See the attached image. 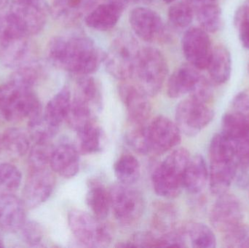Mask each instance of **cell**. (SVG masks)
Instances as JSON below:
<instances>
[{
    "label": "cell",
    "instance_id": "cell-20",
    "mask_svg": "<svg viewBox=\"0 0 249 248\" xmlns=\"http://www.w3.org/2000/svg\"><path fill=\"white\" fill-rule=\"evenodd\" d=\"M99 0H51V13L61 21L71 23L87 16Z\"/></svg>",
    "mask_w": 249,
    "mask_h": 248
},
{
    "label": "cell",
    "instance_id": "cell-3",
    "mask_svg": "<svg viewBox=\"0 0 249 248\" xmlns=\"http://www.w3.org/2000/svg\"><path fill=\"white\" fill-rule=\"evenodd\" d=\"M191 158L190 151L184 148L175 149L153 170L152 186L161 198H177L184 189V171Z\"/></svg>",
    "mask_w": 249,
    "mask_h": 248
},
{
    "label": "cell",
    "instance_id": "cell-37",
    "mask_svg": "<svg viewBox=\"0 0 249 248\" xmlns=\"http://www.w3.org/2000/svg\"><path fill=\"white\" fill-rule=\"evenodd\" d=\"M194 13V10L187 1H178L169 7L168 17L175 27L184 29L191 24Z\"/></svg>",
    "mask_w": 249,
    "mask_h": 248
},
{
    "label": "cell",
    "instance_id": "cell-9",
    "mask_svg": "<svg viewBox=\"0 0 249 248\" xmlns=\"http://www.w3.org/2000/svg\"><path fill=\"white\" fill-rule=\"evenodd\" d=\"M146 137L149 153L160 155L171 151L179 144L181 132L176 122L160 115L146 125Z\"/></svg>",
    "mask_w": 249,
    "mask_h": 248
},
{
    "label": "cell",
    "instance_id": "cell-52",
    "mask_svg": "<svg viewBox=\"0 0 249 248\" xmlns=\"http://www.w3.org/2000/svg\"><path fill=\"white\" fill-rule=\"evenodd\" d=\"M248 71H249V64H248Z\"/></svg>",
    "mask_w": 249,
    "mask_h": 248
},
{
    "label": "cell",
    "instance_id": "cell-10",
    "mask_svg": "<svg viewBox=\"0 0 249 248\" xmlns=\"http://www.w3.org/2000/svg\"><path fill=\"white\" fill-rule=\"evenodd\" d=\"M244 207L235 195L226 193L218 196L209 214V221L222 234L244 223Z\"/></svg>",
    "mask_w": 249,
    "mask_h": 248
},
{
    "label": "cell",
    "instance_id": "cell-23",
    "mask_svg": "<svg viewBox=\"0 0 249 248\" xmlns=\"http://www.w3.org/2000/svg\"><path fill=\"white\" fill-rule=\"evenodd\" d=\"M71 99V91L69 87H64L48 102L43 118L53 129L58 131L62 122L67 120Z\"/></svg>",
    "mask_w": 249,
    "mask_h": 248
},
{
    "label": "cell",
    "instance_id": "cell-44",
    "mask_svg": "<svg viewBox=\"0 0 249 248\" xmlns=\"http://www.w3.org/2000/svg\"><path fill=\"white\" fill-rule=\"evenodd\" d=\"M234 144L238 165L249 171V138Z\"/></svg>",
    "mask_w": 249,
    "mask_h": 248
},
{
    "label": "cell",
    "instance_id": "cell-16",
    "mask_svg": "<svg viewBox=\"0 0 249 248\" xmlns=\"http://www.w3.org/2000/svg\"><path fill=\"white\" fill-rule=\"evenodd\" d=\"M26 205L23 199L12 195H0V229L8 232L20 230L26 222Z\"/></svg>",
    "mask_w": 249,
    "mask_h": 248
},
{
    "label": "cell",
    "instance_id": "cell-7",
    "mask_svg": "<svg viewBox=\"0 0 249 248\" xmlns=\"http://www.w3.org/2000/svg\"><path fill=\"white\" fill-rule=\"evenodd\" d=\"M111 208L119 224L132 227L139 222L144 211V200L142 194L130 185L118 183L109 190Z\"/></svg>",
    "mask_w": 249,
    "mask_h": 248
},
{
    "label": "cell",
    "instance_id": "cell-21",
    "mask_svg": "<svg viewBox=\"0 0 249 248\" xmlns=\"http://www.w3.org/2000/svg\"><path fill=\"white\" fill-rule=\"evenodd\" d=\"M30 51L29 36L0 42V63L7 68H19L27 64Z\"/></svg>",
    "mask_w": 249,
    "mask_h": 248
},
{
    "label": "cell",
    "instance_id": "cell-2",
    "mask_svg": "<svg viewBox=\"0 0 249 248\" xmlns=\"http://www.w3.org/2000/svg\"><path fill=\"white\" fill-rule=\"evenodd\" d=\"M0 115L9 122L42 116L40 102L31 88L10 80L0 86Z\"/></svg>",
    "mask_w": 249,
    "mask_h": 248
},
{
    "label": "cell",
    "instance_id": "cell-36",
    "mask_svg": "<svg viewBox=\"0 0 249 248\" xmlns=\"http://www.w3.org/2000/svg\"><path fill=\"white\" fill-rule=\"evenodd\" d=\"M54 147L51 141H36L29 152L30 170L48 167Z\"/></svg>",
    "mask_w": 249,
    "mask_h": 248
},
{
    "label": "cell",
    "instance_id": "cell-24",
    "mask_svg": "<svg viewBox=\"0 0 249 248\" xmlns=\"http://www.w3.org/2000/svg\"><path fill=\"white\" fill-rule=\"evenodd\" d=\"M209 170L200 154L191 157L184 174V189L193 195L200 193L209 182Z\"/></svg>",
    "mask_w": 249,
    "mask_h": 248
},
{
    "label": "cell",
    "instance_id": "cell-22",
    "mask_svg": "<svg viewBox=\"0 0 249 248\" xmlns=\"http://www.w3.org/2000/svg\"><path fill=\"white\" fill-rule=\"evenodd\" d=\"M124 10L109 1L95 7L85 17L86 25L95 30L108 31L115 27Z\"/></svg>",
    "mask_w": 249,
    "mask_h": 248
},
{
    "label": "cell",
    "instance_id": "cell-30",
    "mask_svg": "<svg viewBox=\"0 0 249 248\" xmlns=\"http://www.w3.org/2000/svg\"><path fill=\"white\" fill-rule=\"evenodd\" d=\"M187 241L192 247L196 248H213L216 247V240L214 233L210 227L200 222H189L182 226Z\"/></svg>",
    "mask_w": 249,
    "mask_h": 248
},
{
    "label": "cell",
    "instance_id": "cell-15",
    "mask_svg": "<svg viewBox=\"0 0 249 248\" xmlns=\"http://www.w3.org/2000/svg\"><path fill=\"white\" fill-rule=\"evenodd\" d=\"M9 12L29 36L39 33L46 23V13L42 1H12Z\"/></svg>",
    "mask_w": 249,
    "mask_h": 248
},
{
    "label": "cell",
    "instance_id": "cell-11",
    "mask_svg": "<svg viewBox=\"0 0 249 248\" xmlns=\"http://www.w3.org/2000/svg\"><path fill=\"white\" fill-rule=\"evenodd\" d=\"M55 183V176L48 167L30 170L23 191L26 208H37L46 202L53 192Z\"/></svg>",
    "mask_w": 249,
    "mask_h": 248
},
{
    "label": "cell",
    "instance_id": "cell-39",
    "mask_svg": "<svg viewBox=\"0 0 249 248\" xmlns=\"http://www.w3.org/2000/svg\"><path fill=\"white\" fill-rule=\"evenodd\" d=\"M234 25L243 47L249 50V0H246L235 11Z\"/></svg>",
    "mask_w": 249,
    "mask_h": 248
},
{
    "label": "cell",
    "instance_id": "cell-38",
    "mask_svg": "<svg viewBox=\"0 0 249 248\" xmlns=\"http://www.w3.org/2000/svg\"><path fill=\"white\" fill-rule=\"evenodd\" d=\"M21 181V173L17 167L9 163L0 165V190L2 194L17 190Z\"/></svg>",
    "mask_w": 249,
    "mask_h": 248
},
{
    "label": "cell",
    "instance_id": "cell-41",
    "mask_svg": "<svg viewBox=\"0 0 249 248\" xmlns=\"http://www.w3.org/2000/svg\"><path fill=\"white\" fill-rule=\"evenodd\" d=\"M224 246L230 248H249V226L241 225L224 233Z\"/></svg>",
    "mask_w": 249,
    "mask_h": 248
},
{
    "label": "cell",
    "instance_id": "cell-18",
    "mask_svg": "<svg viewBox=\"0 0 249 248\" xmlns=\"http://www.w3.org/2000/svg\"><path fill=\"white\" fill-rule=\"evenodd\" d=\"M50 166L54 173L65 179H71L80 170V156L72 144L62 143L54 147L50 160Z\"/></svg>",
    "mask_w": 249,
    "mask_h": 248
},
{
    "label": "cell",
    "instance_id": "cell-33",
    "mask_svg": "<svg viewBox=\"0 0 249 248\" xmlns=\"http://www.w3.org/2000/svg\"><path fill=\"white\" fill-rule=\"evenodd\" d=\"M4 149L14 157H22L28 152L30 147L28 134L20 128H9L1 138Z\"/></svg>",
    "mask_w": 249,
    "mask_h": 248
},
{
    "label": "cell",
    "instance_id": "cell-51",
    "mask_svg": "<svg viewBox=\"0 0 249 248\" xmlns=\"http://www.w3.org/2000/svg\"><path fill=\"white\" fill-rule=\"evenodd\" d=\"M4 248V243H3L2 240L0 239V248Z\"/></svg>",
    "mask_w": 249,
    "mask_h": 248
},
{
    "label": "cell",
    "instance_id": "cell-1",
    "mask_svg": "<svg viewBox=\"0 0 249 248\" xmlns=\"http://www.w3.org/2000/svg\"><path fill=\"white\" fill-rule=\"evenodd\" d=\"M47 54L53 65L79 76L95 72L105 56L93 41L82 35L53 38Z\"/></svg>",
    "mask_w": 249,
    "mask_h": 248
},
{
    "label": "cell",
    "instance_id": "cell-35",
    "mask_svg": "<svg viewBox=\"0 0 249 248\" xmlns=\"http://www.w3.org/2000/svg\"><path fill=\"white\" fill-rule=\"evenodd\" d=\"M200 28L206 32L215 33L219 31L222 25V10L219 3L202 6L194 10Z\"/></svg>",
    "mask_w": 249,
    "mask_h": 248
},
{
    "label": "cell",
    "instance_id": "cell-49",
    "mask_svg": "<svg viewBox=\"0 0 249 248\" xmlns=\"http://www.w3.org/2000/svg\"><path fill=\"white\" fill-rule=\"evenodd\" d=\"M12 1H42V0H12Z\"/></svg>",
    "mask_w": 249,
    "mask_h": 248
},
{
    "label": "cell",
    "instance_id": "cell-13",
    "mask_svg": "<svg viewBox=\"0 0 249 248\" xmlns=\"http://www.w3.org/2000/svg\"><path fill=\"white\" fill-rule=\"evenodd\" d=\"M182 50L189 64L198 70L206 69L213 50L208 32L202 28H190L183 36Z\"/></svg>",
    "mask_w": 249,
    "mask_h": 248
},
{
    "label": "cell",
    "instance_id": "cell-27",
    "mask_svg": "<svg viewBox=\"0 0 249 248\" xmlns=\"http://www.w3.org/2000/svg\"><path fill=\"white\" fill-rule=\"evenodd\" d=\"M177 212L175 207L169 203L157 202L153 207L152 225V232L162 235L177 228Z\"/></svg>",
    "mask_w": 249,
    "mask_h": 248
},
{
    "label": "cell",
    "instance_id": "cell-32",
    "mask_svg": "<svg viewBox=\"0 0 249 248\" xmlns=\"http://www.w3.org/2000/svg\"><path fill=\"white\" fill-rule=\"evenodd\" d=\"M114 172L119 183L133 184L140 178V163L132 154H124L114 165Z\"/></svg>",
    "mask_w": 249,
    "mask_h": 248
},
{
    "label": "cell",
    "instance_id": "cell-17",
    "mask_svg": "<svg viewBox=\"0 0 249 248\" xmlns=\"http://www.w3.org/2000/svg\"><path fill=\"white\" fill-rule=\"evenodd\" d=\"M209 161L210 190L213 195L219 196L228 192L232 182L235 180L238 167V160L216 159L209 160Z\"/></svg>",
    "mask_w": 249,
    "mask_h": 248
},
{
    "label": "cell",
    "instance_id": "cell-25",
    "mask_svg": "<svg viewBox=\"0 0 249 248\" xmlns=\"http://www.w3.org/2000/svg\"><path fill=\"white\" fill-rule=\"evenodd\" d=\"M206 69L213 84L221 85L228 83L232 73V58L228 48L222 45L213 48Z\"/></svg>",
    "mask_w": 249,
    "mask_h": 248
},
{
    "label": "cell",
    "instance_id": "cell-42",
    "mask_svg": "<svg viewBox=\"0 0 249 248\" xmlns=\"http://www.w3.org/2000/svg\"><path fill=\"white\" fill-rule=\"evenodd\" d=\"M20 232L23 241L33 247L39 246L43 240V228L35 221H26L20 229Z\"/></svg>",
    "mask_w": 249,
    "mask_h": 248
},
{
    "label": "cell",
    "instance_id": "cell-8",
    "mask_svg": "<svg viewBox=\"0 0 249 248\" xmlns=\"http://www.w3.org/2000/svg\"><path fill=\"white\" fill-rule=\"evenodd\" d=\"M214 116L212 103L189 96L177 106L176 123L182 133L187 136H195L212 122Z\"/></svg>",
    "mask_w": 249,
    "mask_h": 248
},
{
    "label": "cell",
    "instance_id": "cell-40",
    "mask_svg": "<svg viewBox=\"0 0 249 248\" xmlns=\"http://www.w3.org/2000/svg\"><path fill=\"white\" fill-rule=\"evenodd\" d=\"M127 144L136 152L142 154H149V145L146 137V125L133 126L126 133Z\"/></svg>",
    "mask_w": 249,
    "mask_h": 248
},
{
    "label": "cell",
    "instance_id": "cell-6",
    "mask_svg": "<svg viewBox=\"0 0 249 248\" xmlns=\"http://www.w3.org/2000/svg\"><path fill=\"white\" fill-rule=\"evenodd\" d=\"M139 50L133 36L127 33L118 35L112 41L104 59L107 71L117 80H128L134 74Z\"/></svg>",
    "mask_w": 249,
    "mask_h": 248
},
{
    "label": "cell",
    "instance_id": "cell-19",
    "mask_svg": "<svg viewBox=\"0 0 249 248\" xmlns=\"http://www.w3.org/2000/svg\"><path fill=\"white\" fill-rule=\"evenodd\" d=\"M200 70L191 64H184L177 68L169 77L167 93L171 99H178L190 92L201 78Z\"/></svg>",
    "mask_w": 249,
    "mask_h": 248
},
{
    "label": "cell",
    "instance_id": "cell-47",
    "mask_svg": "<svg viewBox=\"0 0 249 248\" xmlns=\"http://www.w3.org/2000/svg\"><path fill=\"white\" fill-rule=\"evenodd\" d=\"M10 0H0V10H3L4 7H7Z\"/></svg>",
    "mask_w": 249,
    "mask_h": 248
},
{
    "label": "cell",
    "instance_id": "cell-45",
    "mask_svg": "<svg viewBox=\"0 0 249 248\" xmlns=\"http://www.w3.org/2000/svg\"><path fill=\"white\" fill-rule=\"evenodd\" d=\"M249 170L243 168L238 165L235 179L236 180L237 184L240 187L245 189L249 186Z\"/></svg>",
    "mask_w": 249,
    "mask_h": 248
},
{
    "label": "cell",
    "instance_id": "cell-48",
    "mask_svg": "<svg viewBox=\"0 0 249 248\" xmlns=\"http://www.w3.org/2000/svg\"><path fill=\"white\" fill-rule=\"evenodd\" d=\"M129 2L139 3V2H148L152 0H128Z\"/></svg>",
    "mask_w": 249,
    "mask_h": 248
},
{
    "label": "cell",
    "instance_id": "cell-43",
    "mask_svg": "<svg viewBox=\"0 0 249 248\" xmlns=\"http://www.w3.org/2000/svg\"><path fill=\"white\" fill-rule=\"evenodd\" d=\"M231 110L249 118V89L236 95L231 103Z\"/></svg>",
    "mask_w": 249,
    "mask_h": 248
},
{
    "label": "cell",
    "instance_id": "cell-28",
    "mask_svg": "<svg viewBox=\"0 0 249 248\" xmlns=\"http://www.w3.org/2000/svg\"><path fill=\"white\" fill-rule=\"evenodd\" d=\"M222 133L235 143L249 138V118L234 111H228L222 117Z\"/></svg>",
    "mask_w": 249,
    "mask_h": 248
},
{
    "label": "cell",
    "instance_id": "cell-5",
    "mask_svg": "<svg viewBox=\"0 0 249 248\" xmlns=\"http://www.w3.org/2000/svg\"><path fill=\"white\" fill-rule=\"evenodd\" d=\"M68 224L77 241L85 247L106 248L113 239L107 224L81 210H71L69 213Z\"/></svg>",
    "mask_w": 249,
    "mask_h": 248
},
{
    "label": "cell",
    "instance_id": "cell-14",
    "mask_svg": "<svg viewBox=\"0 0 249 248\" xmlns=\"http://www.w3.org/2000/svg\"><path fill=\"white\" fill-rule=\"evenodd\" d=\"M129 22L138 37L145 42L162 41L166 38V29L160 16L151 9H133L129 15Z\"/></svg>",
    "mask_w": 249,
    "mask_h": 248
},
{
    "label": "cell",
    "instance_id": "cell-31",
    "mask_svg": "<svg viewBox=\"0 0 249 248\" xmlns=\"http://www.w3.org/2000/svg\"><path fill=\"white\" fill-rule=\"evenodd\" d=\"M94 108L83 99L74 96L71 99V106L67 118L69 126L78 132L84 127L87 126L96 120L93 116Z\"/></svg>",
    "mask_w": 249,
    "mask_h": 248
},
{
    "label": "cell",
    "instance_id": "cell-46",
    "mask_svg": "<svg viewBox=\"0 0 249 248\" xmlns=\"http://www.w3.org/2000/svg\"><path fill=\"white\" fill-rule=\"evenodd\" d=\"M186 1L192 6L193 10H196L202 6L218 2V0H186Z\"/></svg>",
    "mask_w": 249,
    "mask_h": 248
},
{
    "label": "cell",
    "instance_id": "cell-26",
    "mask_svg": "<svg viewBox=\"0 0 249 248\" xmlns=\"http://www.w3.org/2000/svg\"><path fill=\"white\" fill-rule=\"evenodd\" d=\"M86 203L92 214L99 219L105 220L111 209L109 191L98 179H90L88 183Z\"/></svg>",
    "mask_w": 249,
    "mask_h": 248
},
{
    "label": "cell",
    "instance_id": "cell-29",
    "mask_svg": "<svg viewBox=\"0 0 249 248\" xmlns=\"http://www.w3.org/2000/svg\"><path fill=\"white\" fill-rule=\"evenodd\" d=\"M77 132L79 151L82 154H95L103 148L105 134L96 120Z\"/></svg>",
    "mask_w": 249,
    "mask_h": 248
},
{
    "label": "cell",
    "instance_id": "cell-12",
    "mask_svg": "<svg viewBox=\"0 0 249 248\" xmlns=\"http://www.w3.org/2000/svg\"><path fill=\"white\" fill-rule=\"evenodd\" d=\"M119 95L125 107L130 125H146L152 111L149 96L137 84L127 83L120 85Z\"/></svg>",
    "mask_w": 249,
    "mask_h": 248
},
{
    "label": "cell",
    "instance_id": "cell-4",
    "mask_svg": "<svg viewBox=\"0 0 249 248\" xmlns=\"http://www.w3.org/2000/svg\"><path fill=\"white\" fill-rule=\"evenodd\" d=\"M135 72L138 80L136 84L149 97H152L160 91L165 83L168 73V64L159 50L145 47L139 50Z\"/></svg>",
    "mask_w": 249,
    "mask_h": 248
},
{
    "label": "cell",
    "instance_id": "cell-50",
    "mask_svg": "<svg viewBox=\"0 0 249 248\" xmlns=\"http://www.w3.org/2000/svg\"><path fill=\"white\" fill-rule=\"evenodd\" d=\"M163 1H165V3H167V4H170V3L174 2L176 0H163Z\"/></svg>",
    "mask_w": 249,
    "mask_h": 248
},
{
    "label": "cell",
    "instance_id": "cell-34",
    "mask_svg": "<svg viewBox=\"0 0 249 248\" xmlns=\"http://www.w3.org/2000/svg\"><path fill=\"white\" fill-rule=\"evenodd\" d=\"M74 96L83 99L95 109L102 108V93L99 84L93 77L89 75L80 76L76 83Z\"/></svg>",
    "mask_w": 249,
    "mask_h": 248
}]
</instances>
